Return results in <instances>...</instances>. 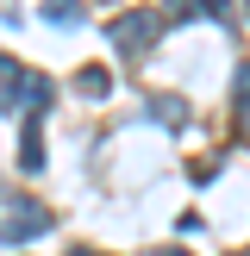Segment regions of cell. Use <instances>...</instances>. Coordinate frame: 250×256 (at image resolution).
Wrapping results in <instances>:
<instances>
[{"mask_svg": "<svg viewBox=\"0 0 250 256\" xmlns=\"http://www.w3.org/2000/svg\"><path fill=\"white\" fill-rule=\"evenodd\" d=\"M0 82H6V94H0V100H6L12 112L25 106V119H38V112L50 106V75H38V69H19L12 56H0Z\"/></svg>", "mask_w": 250, "mask_h": 256, "instance_id": "obj_1", "label": "cell"}, {"mask_svg": "<svg viewBox=\"0 0 250 256\" xmlns=\"http://www.w3.org/2000/svg\"><path fill=\"white\" fill-rule=\"evenodd\" d=\"M44 232H50V206H38V200L0 206V244H25V238H44Z\"/></svg>", "mask_w": 250, "mask_h": 256, "instance_id": "obj_2", "label": "cell"}, {"mask_svg": "<svg viewBox=\"0 0 250 256\" xmlns=\"http://www.w3.org/2000/svg\"><path fill=\"white\" fill-rule=\"evenodd\" d=\"M156 38H162V19H156V12H144V6H132V12L112 19V44H119L125 56H144Z\"/></svg>", "mask_w": 250, "mask_h": 256, "instance_id": "obj_3", "label": "cell"}, {"mask_svg": "<svg viewBox=\"0 0 250 256\" xmlns=\"http://www.w3.org/2000/svg\"><path fill=\"white\" fill-rule=\"evenodd\" d=\"M19 169H25V175H38V169H44V144H38V119H25V132H19Z\"/></svg>", "mask_w": 250, "mask_h": 256, "instance_id": "obj_4", "label": "cell"}, {"mask_svg": "<svg viewBox=\"0 0 250 256\" xmlns=\"http://www.w3.org/2000/svg\"><path fill=\"white\" fill-rule=\"evenodd\" d=\"M150 119H156V125H182L188 106H182V100H169V94H156V100H150Z\"/></svg>", "mask_w": 250, "mask_h": 256, "instance_id": "obj_5", "label": "cell"}, {"mask_svg": "<svg viewBox=\"0 0 250 256\" xmlns=\"http://www.w3.org/2000/svg\"><path fill=\"white\" fill-rule=\"evenodd\" d=\"M75 88H82L88 100H106V88H112V75H106V69H82V75H75Z\"/></svg>", "mask_w": 250, "mask_h": 256, "instance_id": "obj_6", "label": "cell"}, {"mask_svg": "<svg viewBox=\"0 0 250 256\" xmlns=\"http://www.w3.org/2000/svg\"><path fill=\"white\" fill-rule=\"evenodd\" d=\"M44 19L50 25H82V6L75 0H44Z\"/></svg>", "mask_w": 250, "mask_h": 256, "instance_id": "obj_7", "label": "cell"}, {"mask_svg": "<svg viewBox=\"0 0 250 256\" xmlns=\"http://www.w3.org/2000/svg\"><path fill=\"white\" fill-rule=\"evenodd\" d=\"M225 6H232V0H200V12H212V19H225Z\"/></svg>", "mask_w": 250, "mask_h": 256, "instance_id": "obj_8", "label": "cell"}, {"mask_svg": "<svg viewBox=\"0 0 250 256\" xmlns=\"http://www.w3.org/2000/svg\"><path fill=\"white\" fill-rule=\"evenodd\" d=\"M69 256H106V250H69Z\"/></svg>", "mask_w": 250, "mask_h": 256, "instance_id": "obj_9", "label": "cell"}, {"mask_svg": "<svg viewBox=\"0 0 250 256\" xmlns=\"http://www.w3.org/2000/svg\"><path fill=\"white\" fill-rule=\"evenodd\" d=\"M156 256H188V250H156Z\"/></svg>", "mask_w": 250, "mask_h": 256, "instance_id": "obj_10", "label": "cell"}, {"mask_svg": "<svg viewBox=\"0 0 250 256\" xmlns=\"http://www.w3.org/2000/svg\"><path fill=\"white\" fill-rule=\"evenodd\" d=\"M244 256H250V250H244Z\"/></svg>", "mask_w": 250, "mask_h": 256, "instance_id": "obj_11", "label": "cell"}]
</instances>
